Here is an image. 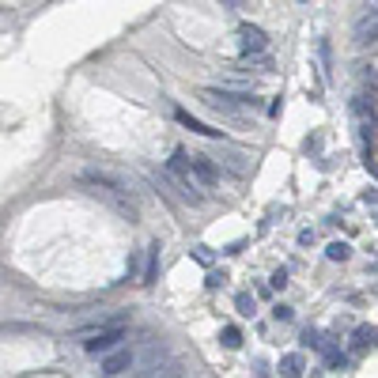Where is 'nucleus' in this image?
<instances>
[{"label":"nucleus","mask_w":378,"mask_h":378,"mask_svg":"<svg viewBox=\"0 0 378 378\" xmlns=\"http://www.w3.org/2000/svg\"><path fill=\"white\" fill-rule=\"evenodd\" d=\"M163 182L178 193L182 201H189V204H201L204 201V189H201V182L193 178V167H189V152L186 148H174V155L167 159Z\"/></svg>","instance_id":"4"},{"label":"nucleus","mask_w":378,"mask_h":378,"mask_svg":"<svg viewBox=\"0 0 378 378\" xmlns=\"http://www.w3.org/2000/svg\"><path fill=\"white\" fill-rule=\"evenodd\" d=\"M219 340H224V348H238L242 345V333H238L235 325H227L224 333H219Z\"/></svg>","instance_id":"17"},{"label":"nucleus","mask_w":378,"mask_h":378,"mask_svg":"<svg viewBox=\"0 0 378 378\" xmlns=\"http://www.w3.org/2000/svg\"><path fill=\"white\" fill-rule=\"evenodd\" d=\"M216 167H219V170H227V174H235V178H242V174L250 170V159H246L242 152H224Z\"/></svg>","instance_id":"9"},{"label":"nucleus","mask_w":378,"mask_h":378,"mask_svg":"<svg viewBox=\"0 0 378 378\" xmlns=\"http://www.w3.org/2000/svg\"><path fill=\"white\" fill-rule=\"evenodd\" d=\"M197 99L209 106L212 114L231 121V125H246V110L258 106V99H253L250 91H231V88H201Z\"/></svg>","instance_id":"2"},{"label":"nucleus","mask_w":378,"mask_h":378,"mask_svg":"<svg viewBox=\"0 0 378 378\" xmlns=\"http://www.w3.org/2000/svg\"><path fill=\"white\" fill-rule=\"evenodd\" d=\"M182 374H186V367L178 359H167V363H155V367H148L144 374H132V378H182Z\"/></svg>","instance_id":"11"},{"label":"nucleus","mask_w":378,"mask_h":378,"mask_svg":"<svg viewBox=\"0 0 378 378\" xmlns=\"http://www.w3.org/2000/svg\"><path fill=\"white\" fill-rule=\"evenodd\" d=\"M269 284H273V288H284V284H288V273H284V269H276Z\"/></svg>","instance_id":"22"},{"label":"nucleus","mask_w":378,"mask_h":378,"mask_svg":"<svg viewBox=\"0 0 378 378\" xmlns=\"http://www.w3.org/2000/svg\"><path fill=\"white\" fill-rule=\"evenodd\" d=\"M318 53H322V65H325V76H329V65H333V50H329V38L318 42Z\"/></svg>","instance_id":"19"},{"label":"nucleus","mask_w":378,"mask_h":378,"mask_svg":"<svg viewBox=\"0 0 378 378\" xmlns=\"http://www.w3.org/2000/svg\"><path fill=\"white\" fill-rule=\"evenodd\" d=\"M155 273H159V242L148 246V265H144V273H140V284H155Z\"/></svg>","instance_id":"13"},{"label":"nucleus","mask_w":378,"mask_h":378,"mask_svg":"<svg viewBox=\"0 0 378 378\" xmlns=\"http://www.w3.org/2000/svg\"><path fill=\"white\" fill-rule=\"evenodd\" d=\"M174 121L182 129H189V132H197V137H209V140H224V132L219 129H212V125H204L201 117H193L186 106H174Z\"/></svg>","instance_id":"7"},{"label":"nucleus","mask_w":378,"mask_h":378,"mask_svg":"<svg viewBox=\"0 0 378 378\" xmlns=\"http://www.w3.org/2000/svg\"><path fill=\"white\" fill-rule=\"evenodd\" d=\"M125 318H110V322H95V325H83V329H76L68 340H80L83 345V352L88 356H106V352H114V348H121V340H125Z\"/></svg>","instance_id":"3"},{"label":"nucleus","mask_w":378,"mask_h":378,"mask_svg":"<svg viewBox=\"0 0 378 378\" xmlns=\"http://www.w3.org/2000/svg\"><path fill=\"white\" fill-rule=\"evenodd\" d=\"M189 167H193V178L201 182V189L219 186V174H224V170L216 167V159H209V155H189Z\"/></svg>","instance_id":"6"},{"label":"nucleus","mask_w":378,"mask_h":378,"mask_svg":"<svg viewBox=\"0 0 378 378\" xmlns=\"http://www.w3.org/2000/svg\"><path fill=\"white\" fill-rule=\"evenodd\" d=\"M235 307H238V314H246V318H250V314H253V295H250V291H238Z\"/></svg>","instance_id":"18"},{"label":"nucleus","mask_w":378,"mask_h":378,"mask_svg":"<svg viewBox=\"0 0 378 378\" xmlns=\"http://www.w3.org/2000/svg\"><path fill=\"white\" fill-rule=\"evenodd\" d=\"M378 42V16H371V19H356V46H363V50H367V46H374Z\"/></svg>","instance_id":"10"},{"label":"nucleus","mask_w":378,"mask_h":378,"mask_svg":"<svg viewBox=\"0 0 378 378\" xmlns=\"http://www.w3.org/2000/svg\"><path fill=\"white\" fill-rule=\"evenodd\" d=\"M235 68L238 72H273V61H269V53H242L238 61H235Z\"/></svg>","instance_id":"12"},{"label":"nucleus","mask_w":378,"mask_h":378,"mask_svg":"<svg viewBox=\"0 0 378 378\" xmlns=\"http://www.w3.org/2000/svg\"><path fill=\"white\" fill-rule=\"evenodd\" d=\"M238 42H242V53H265L269 34H265L258 23H242V27H238Z\"/></svg>","instance_id":"8"},{"label":"nucleus","mask_w":378,"mask_h":378,"mask_svg":"<svg viewBox=\"0 0 378 378\" xmlns=\"http://www.w3.org/2000/svg\"><path fill=\"white\" fill-rule=\"evenodd\" d=\"M80 186L91 193V197H103L114 212H121L125 219H137V204H132V193H129V182L110 174V170H99V167H83L80 170Z\"/></svg>","instance_id":"1"},{"label":"nucleus","mask_w":378,"mask_h":378,"mask_svg":"<svg viewBox=\"0 0 378 378\" xmlns=\"http://www.w3.org/2000/svg\"><path fill=\"white\" fill-rule=\"evenodd\" d=\"M374 337H378V329L359 325V329H356V337H352V348H367V345H374Z\"/></svg>","instance_id":"15"},{"label":"nucleus","mask_w":378,"mask_h":378,"mask_svg":"<svg viewBox=\"0 0 378 378\" xmlns=\"http://www.w3.org/2000/svg\"><path fill=\"white\" fill-rule=\"evenodd\" d=\"M325 253H329V261H348V253H352V250H348V242H329V250H325Z\"/></svg>","instance_id":"16"},{"label":"nucleus","mask_w":378,"mask_h":378,"mask_svg":"<svg viewBox=\"0 0 378 378\" xmlns=\"http://www.w3.org/2000/svg\"><path fill=\"white\" fill-rule=\"evenodd\" d=\"M132 363H137V352H132V348H114V352H106V356H103L99 371L106 378H117V374L132 371Z\"/></svg>","instance_id":"5"},{"label":"nucleus","mask_w":378,"mask_h":378,"mask_svg":"<svg viewBox=\"0 0 378 378\" xmlns=\"http://www.w3.org/2000/svg\"><path fill=\"white\" fill-rule=\"evenodd\" d=\"M363 11H359V16L363 19H371V16H378V0H363V4H359Z\"/></svg>","instance_id":"21"},{"label":"nucleus","mask_w":378,"mask_h":378,"mask_svg":"<svg viewBox=\"0 0 378 378\" xmlns=\"http://www.w3.org/2000/svg\"><path fill=\"white\" fill-rule=\"evenodd\" d=\"M219 8H231V11H246V8H253V0H219Z\"/></svg>","instance_id":"20"},{"label":"nucleus","mask_w":378,"mask_h":378,"mask_svg":"<svg viewBox=\"0 0 378 378\" xmlns=\"http://www.w3.org/2000/svg\"><path fill=\"white\" fill-rule=\"evenodd\" d=\"M280 378H303V356L291 352V356L280 359Z\"/></svg>","instance_id":"14"}]
</instances>
